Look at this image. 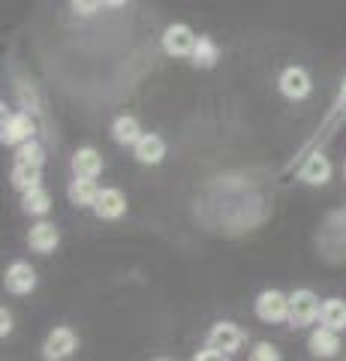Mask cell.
Segmentation results:
<instances>
[{"label": "cell", "mask_w": 346, "mask_h": 361, "mask_svg": "<svg viewBox=\"0 0 346 361\" xmlns=\"http://www.w3.org/2000/svg\"><path fill=\"white\" fill-rule=\"evenodd\" d=\"M111 133H115V142L121 145H136L142 139V130H139V121L136 118H118L115 127H111Z\"/></svg>", "instance_id": "cell-17"}, {"label": "cell", "mask_w": 346, "mask_h": 361, "mask_svg": "<svg viewBox=\"0 0 346 361\" xmlns=\"http://www.w3.org/2000/svg\"><path fill=\"white\" fill-rule=\"evenodd\" d=\"M99 196V190L94 184V178H82V175H75V180L70 184V199H73V205H79V208H87V205H94Z\"/></svg>", "instance_id": "cell-13"}, {"label": "cell", "mask_w": 346, "mask_h": 361, "mask_svg": "<svg viewBox=\"0 0 346 361\" xmlns=\"http://www.w3.org/2000/svg\"><path fill=\"white\" fill-rule=\"evenodd\" d=\"M33 135V118L30 115H13L6 123H4V142L6 145H18V142H27Z\"/></svg>", "instance_id": "cell-10"}, {"label": "cell", "mask_w": 346, "mask_h": 361, "mask_svg": "<svg viewBox=\"0 0 346 361\" xmlns=\"http://www.w3.org/2000/svg\"><path fill=\"white\" fill-rule=\"evenodd\" d=\"M99 4H103V0H73V9L79 16H94L99 9Z\"/></svg>", "instance_id": "cell-22"}, {"label": "cell", "mask_w": 346, "mask_h": 361, "mask_svg": "<svg viewBox=\"0 0 346 361\" xmlns=\"http://www.w3.org/2000/svg\"><path fill=\"white\" fill-rule=\"evenodd\" d=\"M217 45H214V39H208V37H199L196 39V49H193V61L199 63V66H214L217 63Z\"/></svg>", "instance_id": "cell-20"}, {"label": "cell", "mask_w": 346, "mask_h": 361, "mask_svg": "<svg viewBox=\"0 0 346 361\" xmlns=\"http://www.w3.org/2000/svg\"><path fill=\"white\" fill-rule=\"evenodd\" d=\"M33 286H37V274H33V268L27 262L9 265V271H6V289L9 292H16V295H27Z\"/></svg>", "instance_id": "cell-7"}, {"label": "cell", "mask_w": 346, "mask_h": 361, "mask_svg": "<svg viewBox=\"0 0 346 361\" xmlns=\"http://www.w3.org/2000/svg\"><path fill=\"white\" fill-rule=\"evenodd\" d=\"M30 247L37 253H51L54 247H58V241H61V235H58V229H54L51 223H37L30 229Z\"/></svg>", "instance_id": "cell-11"}, {"label": "cell", "mask_w": 346, "mask_h": 361, "mask_svg": "<svg viewBox=\"0 0 346 361\" xmlns=\"http://www.w3.org/2000/svg\"><path fill=\"white\" fill-rule=\"evenodd\" d=\"M49 208H51V199L39 184L25 190V211L27 214H49Z\"/></svg>", "instance_id": "cell-19"}, {"label": "cell", "mask_w": 346, "mask_h": 361, "mask_svg": "<svg viewBox=\"0 0 346 361\" xmlns=\"http://www.w3.org/2000/svg\"><path fill=\"white\" fill-rule=\"evenodd\" d=\"M256 313H259V319H265V322H283V319H289V298L274 289H268L259 295V301H256Z\"/></svg>", "instance_id": "cell-2"}, {"label": "cell", "mask_w": 346, "mask_h": 361, "mask_svg": "<svg viewBox=\"0 0 346 361\" xmlns=\"http://www.w3.org/2000/svg\"><path fill=\"white\" fill-rule=\"evenodd\" d=\"M94 211H97V217H103V220H118L121 214L127 211V199L121 190H99Z\"/></svg>", "instance_id": "cell-5"}, {"label": "cell", "mask_w": 346, "mask_h": 361, "mask_svg": "<svg viewBox=\"0 0 346 361\" xmlns=\"http://www.w3.org/2000/svg\"><path fill=\"white\" fill-rule=\"evenodd\" d=\"M73 172L82 175V178H97L103 172V157H99L94 148H82L73 157Z\"/></svg>", "instance_id": "cell-12"}, {"label": "cell", "mask_w": 346, "mask_h": 361, "mask_svg": "<svg viewBox=\"0 0 346 361\" xmlns=\"http://www.w3.org/2000/svg\"><path fill=\"white\" fill-rule=\"evenodd\" d=\"M208 343L214 346V349H220V353L229 355V353H235V349L241 346V331L232 322H220V325H214V331H211Z\"/></svg>", "instance_id": "cell-8"}, {"label": "cell", "mask_w": 346, "mask_h": 361, "mask_svg": "<svg viewBox=\"0 0 346 361\" xmlns=\"http://www.w3.org/2000/svg\"><path fill=\"white\" fill-rule=\"evenodd\" d=\"M280 90L289 99H304L310 94V75L301 70V66H289L280 75Z\"/></svg>", "instance_id": "cell-6"}, {"label": "cell", "mask_w": 346, "mask_h": 361, "mask_svg": "<svg viewBox=\"0 0 346 361\" xmlns=\"http://www.w3.org/2000/svg\"><path fill=\"white\" fill-rule=\"evenodd\" d=\"M163 49H166V54H172V58L193 54V49H196L193 30H190L187 25H172L169 30H166V37H163Z\"/></svg>", "instance_id": "cell-3"}, {"label": "cell", "mask_w": 346, "mask_h": 361, "mask_svg": "<svg viewBox=\"0 0 346 361\" xmlns=\"http://www.w3.org/2000/svg\"><path fill=\"white\" fill-rule=\"evenodd\" d=\"M340 106L346 109V87H343V99H340Z\"/></svg>", "instance_id": "cell-26"}, {"label": "cell", "mask_w": 346, "mask_h": 361, "mask_svg": "<svg viewBox=\"0 0 346 361\" xmlns=\"http://www.w3.org/2000/svg\"><path fill=\"white\" fill-rule=\"evenodd\" d=\"M75 346H79V337H75L73 329H54L49 334L46 346H42V355L46 358H66V355H73Z\"/></svg>", "instance_id": "cell-4"}, {"label": "cell", "mask_w": 346, "mask_h": 361, "mask_svg": "<svg viewBox=\"0 0 346 361\" xmlns=\"http://www.w3.org/2000/svg\"><path fill=\"white\" fill-rule=\"evenodd\" d=\"M301 178H304L307 184H326V180L331 178V163H328V157H322V154L307 157L304 169H301Z\"/></svg>", "instance_id": "cell-15"}, {"label": "cell", "mask_w": 346, "mask_h": 361, "mask_svg": "<svg viewBox=\"0 0 346 361\" xmlns=\"http://www.w3.org/2000/svg\"><path fill=\"white\" fill-rule=\"evenodd\" d=\"M253 358H280V353H277L274 346H268V343H259L256 346V353H253Z\"/></svg>", "instance_id": "cell-23"}, {"label": "cell", "mask_w": 346, "mask_h": 361, "mask_svg": "<svg viewBox=\"0 0 346 361\" xmlns=\"http://www.w3.org/2000/svg\"><path fill=\"white\" fill-rule=\"evenodd\" d=\"M310 349H314V355H334L340 349V341H338V329H328V325H322L310 334Z\"/></svg>", "instance_id": "cell-14"}, {"label": "cell", "mask_w": 346, "mask_h": 361, "mask_svg": "<svg viewBox=\"0 0 346 361\" xmlns=\"http://www.w3.org/2000/svg\"><path fill=\"white\" fill-rule=\"evenodd\" d=\"M319 298L314 295L310 289H298L289 295V319H292V325H307L314 322L319 316Z\"/></svg>", "instance_id": "cell-1"}, {"label": "cell", "mask_w": 346, "mask_h": 361, "mask_svg": "<svg viewBox=\"0 0 346 361\" xmlns=\"http://www.w3.org/2000/svg\"><path fill=\"white\" fill-rule=\"evenodd\" d=\"M103 4H109V6H124L127 0H103Z\"/></svg>", "instance_id": "cell-25"}, {"label": "cell", "mask_w": 346, "mask_h": 361, "mask_svg": "<svg viewBox=\"0 0 346 361\" xmlns=\"http://www.w3.org/2000/svg\"><path fill=\"white\" fill-rule=\"evenodd\" d=\"M18 163H42V157H39V145H37V142H25V145H21V151H18Z\"/></svg>", "instance_id": "cell-21"}, {"label": "cell", "mask_w": 346, "mask_h": 361, "mask_svg": "<svg viewBox=\"0 0 346 361\" xmlns=\"http://www.w3.org/2000/svg\"><path fill=\"white\" fill-rule=\"evenodd\" d=\"M319 319H322V325H328V329L343 331L346 329V301L328 298L326 304H322V310H319Z\"/></svg>", "instance_id": "cell-16"}, {"label": "cell", "mask_w": 346, "mask_h": 361, "mask_svg": "<svg viewBox=\"0 0 346 361\" xmlns=\"http://www.w3.org/2000/svg\"><path fill=\"white\" fill-rule=\"evenodd\" d=\"M39 180V163H16V172H13V184L18 190H30L37 187Z\"/></svg>", "instance_id": "cell-18"}, {"label": "cell", "mask_w": 346, "mask_h": 361, "mask_svg": "<svg viewBox=\"0 0 346 361\" xmlns=\"http://www.w3.org/2000/svg\"><path fill=\"white\" fill-rule=\"evenodd\" d=\"M136 148V160L139 163H151V166H157L163 157H166V142L160 139V135H154V133H148V135H142V139L132 145Z\"/></svg>", "instance_id": "cell-9"}, {"label": "cell", "mask_w": 346, "mask_h": 361, "mask_svg": "<svg viewBox=\"0 0 346 361\" xmlns=\"http://www.w3.org/2000/svg\"><path fill=\"white\" fill-rule=\"evenodd\" d=\"M0 319H4V329H0V334H9V329H13V319H9V313L4 310V313H0Z\"/></svg>", "instance_id": "cell-24"}]
</instances>
